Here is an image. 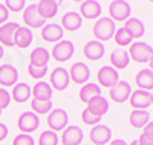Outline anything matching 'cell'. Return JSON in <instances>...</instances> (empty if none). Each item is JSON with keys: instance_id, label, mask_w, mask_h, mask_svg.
<instances>
[{"instance_id": "6da1fadb", "label": "cell", "mask_w": 153, "mask_h": 145, "mask_svg": "<svg viewBox=\"0 0 153 145\" xmlns=\"http://www.w3.org/2000/svg\"><path fill=\"white\" fill-rule=\"evenodd\" d=\"M115 32H117V24L110 17H101L98 18V21L94 23L92 34L95 37V40L100 43L109 41L110 38H113Z\"/></svg>"}, {"instance_id": "7a4b0ae2", "label": "cell", "mask_w": 153, "mask_h": 145, "mask_svg": "<svg viewBox=\"0 0 153 145\" xmlns=\"http://www.w3.org/2000/svg\"><path fill=\"white\" fill-rule=\"evenodd\" d=\"M129 57H130V60H133L135 63H139V64L149 63L150 58L153 57V47L144 41L132 43L129 47Z\"/></svg>"}, {"instance_id": "3957f363", "label": "cell", "mask_w": 153, "mask_h": 145, "mask_svg": "<svg viewBox=\"0 0 153 145\" xmlns=\"http://www.w3.org/2000/svg\"><path fill=\"white\" fill-rule=\"evenodd\" d=\"M68 121H69V115L66 110L63 109H52L48 115V127L51 131H61L68 127Z\"/></svg>"}, {"instance_id": "277c9868", "label": "cell", "mask_w": 153, "mask_h": 145, "mask_svg": "<svg viewBox=\"0 0 153 145\" xmlns=\"http://www.w3.org/2000/svg\"><path fill=\"white\" fill-rule=\"evenodd\" d=\"M130 3L124 0H115L109 5V16L113 21H126L127 18H130Z\"/></svg>"}, {"instance_id": "5b68a950", "label": "cell", "mask_w": 153, "mask_h": 145, "mask_svg": "<svg viewBox=\"0 0 153 145\" xmlns=\"http://www.w3.org/2000/svg\"><path fill=\"white\" fill-rule=\"evenodd\" d=\"M75 52V46L72 41L69 40H61L58 43H55V46L52 47V52H51V55H52V58L58 63H65L68 61L69 58H72Z\"/></svg>"}, {"instance_id": "8992f818", "label": "cell", "mask_w": 153, "mask_h": 145, "mask_svg": "<svg viewBox=\"0 0 153 145\" xmlns=\"http://www.w3.org/2000/svg\"><path fill=\"white\" fill-rule=\"evenodd\" d=\"M38 125H40V118L32 112H23L17 119V127L25 135H31L38 128Z\"/></svg>"}, {"instance_id": "52a82bcc", "label": "cell", "mask_w": 153, "mask_h": 145, "mask_svg": "<svg viewBox=\"0 0 153 145\" xmlns=\"http://www.w3.org/2000/svg\"><path fill=\"white\" fill-rule=\"evenodd\" d=\"M23 21L26 24L28 29H37V28H43L46 24V20L42 18L40 12L37 9V3H32L29 6L25 8L23 12Z\"/></svg>"}, {"instance_id": "ba28073f", "label": "cell", "mask_w": 153, "mask_h": 145, "mask_svg": "<svg viewBox=\"0 0 153 145\" xmlns=\"http://www.w3.org/2000/svg\"><path fill=\"white\" fill-rule=\"evenodd\" d=\"M97 81H98V86L112 89L120 81V73H118V70H115L112 66H103L97 73Z\"/></svg>"}, {"instance_id": "9c48e42d", "label": "cell", "mask_w": 153, "mask_h": 145, "mask_svg": "<svg viewBox=\"0 0 153 145\" xmlns=\"http://www.w3.org/2000/svg\"><path fill=\"white\" fill-rule=\"evenodd\" d=\"M49 81H51V87L52 90H58V92H63L66 90L68 86H69V72L65 69V67H55L52 72H51V76H49Z\"/></svg>"}, {"instance_id": "30bf717a", "label": "cell", "mask_w": 153, "mask_h": 145, "mask_svg": "<svg viewBox=\"0 0 153 145\" xmlns=\"http://www.w3.org/2000/svg\"><path fill=\"white\" fill-rule=\"evenodd\" d=\"M110 138H112V130L103 124L94 125L89 131V139L95 145H106L110 142Z\"/></svg>"}, {"instance_id": "8fae6325", "label": "cell", "mask_w": 153, "mask_h": 145, "mask_svg": "<svg viewBox=\"0 0 153 145\" xmlns=\"http://www.w3.org/2000/svg\"><path fill=\"white\" fill-rule=\"evenodd\" d=\"M68 72H69V78L75 84H83L84 86L89 81V76H91V69L81 61L74 63Z\"/></svg>"}, {"instance_id": "7c38bea8", "label": "cell", "mask_w": 153, "mask_h": 145, "mask_svg": "<svg viewBox=\"0 0 153 145\" xmlns=\"http://www.w3.org/2000/svg\"><path fill=\"white\" fill-rule=\"evenodd\" d=\"M132 95V86L127 81H118L110 89V99L117 104H123Z\"/></svg>"}, {"instance_id": "4fadbf2b", "label": "cell", "mask_w": 153, "mask_h": 145, "mask_svg": "<svg viewBox=\"0 0 153 145\" xmlns=\"http://www.w3.org/2000/svg\"><path fill=\"white\" fill-rule=\"evenodd\" d=\"M83 130L76 125H69L61 133V145H80L83 142Z\"/></svg>"}, {"instance_id": "5bb4252c", "label": "cell", "mask_w": 153, "mask_h": 145, "mask_svg": "<svg viewBox=\"0 0 153 145\" xmlns=\"http://www.w3.org/2000/svg\"><path fill=\"white\" fill-rule=\"evenodd\" d=\"M65 31L57 23H48L42 28V38L48 43H58L63 40Z\"/></svg>"}, {"instance_id": "9a60e30c", "label": "cell", "mask_w": 153, "mask_h": 145, "mask_svg": "<svg viewBox=\"0 0 153 145\" xmlns=\"http://www.w3.org/2000/svg\"><path fill=\"white\" fill-rule=\"evenodd\" d=\"M19 72L12 64H2L0 66V86L12 87L17 84Z\"/></svg>"}, {"instance_id": "2e32d148", "label": "cell", "mask_w": 153, "mask_h": 145, "mask_svg": "<svg viewBox=\"0 0 153 145\" xmlns=\"http://www.w3.org/2000/svg\"><path fill=\"white\" fill-rule=\"evenodd\" d=\"M19 28L20 26L16 21H6L5 24L0 26V44L8 47L14 46V35Z\"/></svg>"}, {"instance_id": "e0dca14e", "label": "cell", "mask_w": 153, "mask_h": 145, "mask_svg": "<svg viewBox=\"0 0 153 145\" xmlns=\"http://www.w3.org/2000/svg\"><path fill=\"white\" fill-rule=\"evenodd\" d=\"M104 52H106V47L103 43H100L97 40H92V41H87L84 44V49H83V54L87 60L91 61H97V60H101L104 57Z\"/></svg>"}, {"instance_id": "ac0fdd59", "label": "cell", "mask_w": 153, "mask_h": 145, "mask_svg": "<svg viewBox=\"0 0 153 145\" xmlns=\"http://www.w3.org/2000/svg\"><path fill=\"white\" fill-rule=\"evenodd\" d=\"M60 26L63 28V31H69V32L78 31L83 26V18H81V16L78 14V12L69 11L61 17V24Z\"/></svg>"}, {"instance_id": "d6986e66", "label": "cell", "mask_w": 153, "mask_h": 145, "mask_svg": "<svg viewBox=\"0 0 153 145\" xmlns=\"http://www.w3.org/2000/svg\"><path fill=\"white\" fill-rule=\"evenodd\" d=\"M80 16L86 20H97L101 16V5L95 0H86L80 5Z\"/></svg>"}, {"instance_id": "ffe728a7", "label": "cell", "mask_w": 153, "mask_h": 145, "mask_svg": "<svg viewBox=\"0 0 153 145\" xmlns=\"http://www.w3.org/2000/svg\"><path fill=\"white\" fill-rule=\"evenodd\" d=\"M129 101H130V105L133 107V110H147V107H150V92L138 89L132 92Z\"/></svg>"}, {"instance_id": "44dd1931", "label": "cell", "mask_w": 153, "mask_h": 145, "mask_svg": "<svg viewBox=\"0 0 153 145\" xmlns=\"http://www.w3.org/2000/svg\"><path fill=\"white\" fill-rule=\"evenodd\" d=\"M110 64L115 70H123L126 69L130 63V57H129V52L124 50V49H115L112 54H110Z\"/></svg>"}, {"instance_id": "7402d4cb", "label": "cell", "mask_w": 153, "mask_h": 145, "mask_svg": "<svg viewBox=\"0 0 153 145\" xmlns=\"http://www.w3.org/2000/svg\"><path fill=\"white\" fill-rule=\"evenodd\" d=\"M91 113H94L95 116H104L107 112H109V101L103 96V95H100V96H95L92 99H89L87 102V107H86Z\"/></svg>"}, {"instance_id": "603a6c76", "label": "cell", "mask_w": 153, "mask_h": 145, "mask_svg": "<svg viewBox=\"0 0 153 145\" xmlns=\"http://www.w3.org/2000/svg\"><path fill=\"white\" fill-rule=\"evenodd\" d=\"M37 9L43 20L54 18L58 12V2H55V0H40L37 3Z\"/></svg>"}, {"instance_id": "cb8c5ba5", "label": "cell", "mask_w": 153, "mask_h": 145, "mask_svg": "<svg viewBox=\"0 0 153 145\" xmlns=\"http://www.w3.org/2000/svg\"><path fill=\"white\" fill-rule=\"evenodd\" d=\"M32 40H34L32 31L25 28V26H20L16 31V35H14V46H17L20 49H26V47L31 46Z\"/></svg>"}, {"instance_id": "d4e9b609", "label": "cell", "mask_w": 153, "mask_h": 145, "mask_svg": "<svg viewBox=\"0 0 153 145\" xmlns=\"http://www.w3.org/2000/svg\"><path fill=\"white\" fill-rule=\"evenodd\" d=\"M48 63H49V50L48 49L38 46L31 52L29 64L35 66V67H48Z\"/></svg>"}, {"instance_id": "484cf974", "label": "cell", "mask_w": 153, "mask_h": 145, "mask_svg": "<svg viewBox=\"0 0 153 145\" xmlns=\"http://www.w3.org/2000/svg\"><path fill=\"white\" fill-rule=\"evenodd\" d=\"M135 84L138 86L139 90H146V92L153 90V72L150 69L139 70L135 76Z\"/></svg>"}, {"instance_id": "4316f807", "label": "cell", "mask_w": 153, "mask_h": 145, "mask_svg": "<svg viewBox=\"0 0 153 145\" xmlns=\"http://www.w3.org/2000/svg\"><path fill=\"white\" fill-rule=\"evenodd\" d=\"M31 90H32L34 99H38V101H51V98H52V87L49 86V83H45V81L35 83V86Z\"/></svg>"}, {"instance_id": "83f0119b", "label": "cell", "mask_w": 153, "mask_h": 145, "mask_svg": "<svg viewBox=\"0 0 153 145\" xmlns=\"http://www.w3.org/2000/svg\"><path fill=\"white\" fill-rule=\"evenodd\" d=\"M31 95H32V90L26 83H17L14 86V89H12V93H11L12 99H14L16 102H19V104L26 102L31 98Z\"/></svg>"}, {"instance_id": "f1b7e54d", "label": "cell", "mask_w": 153, "mask_h": 145, "mask_svg": "<svg viewBox=\"0 0 153 145\" xmlns=\"http://www.w3.org/2000/svg\"><path fill=\"white\" fill-rule=\"evenodd\" d=\"M129 122L133 128H144L150 122V113L147 110H132Z\"/></svg>"}, {"instance_id": "f546056e", "label": "cell", "mask_w": 153, "mask_h": 145, "mask_svg": "<svg viewBox=\"0 0 153 145\" xmlns=\"http://www.w3.org/2000/svg\"><path fill=\"white\" fill-rule=\"evenodd\" d=\"M124 28L130 32V35L133 38H139V37H143L144 32H146V26L144 23L136 18V17H130V18H127L126 23H124Z\"/></svg>"}, {"instance_id": "4dcf8cb0", "label": "cell", "mask_w": 153, "mask_h": 145, "mask_svg": "<svg viewBox=\"0 0 153 145\" xmlns=\"http://www.w3.org/2000/svg\"><path fill=\"white\" fill-rule=\"evenodd\" d=\"M101 95V89L97 83H86L81 90H80V99L83 102H89V99H92L95 96H100Z\"/></svg>"}, {"instance_id": "1f68e13d", "label": "cell", "mask_w": 153, "mask_h": 145, "mask_svg": "<svg viewBox=\"0 0 153 145\" xmlns=\"http://www.w3.org/2000/svg\"><path fill=\"white\" fill-rule=\"evenodd\" d=\"M113 40H115V43H117L118 46H121V49H123L124 46H130L133 43V37L123 26V28L117 29V32H115V35H113Z\"/></svg>"}, {"instance_id": "d6a6232c", "label": "cell", "mask_w": 153, "mask_h": 145, "mask_svg": "<svg viewBox=\"0 0 153 145\" xmlns=\"http://www.w3.org/2000/svg\"><path fill=\"white\" fill-rule=\"evenodd\" d=\"M31 109L32 113L38 115H46L52 110V101H38V99H32L31 101Z\"/></svg>"}, {"instance_id": "836d02e7", "label": "cell", "mask_w": 153, "mask_h": 145, "mask_svg": "<svg viewBox=\"0 0 153 145\" xmlns=\"http://www.w3.org/2000/svg\"><path fill=\"white\" fill-rule=\"evenodd\" d=\"M38 145H58V135L55 131H43L38 136Z\"/></svg>"}, {"instance_id": "e575fe53", "label": "cell", "mask_w": 153, "mask_h": 145, "mask_svg": "<svg viewBox=\"0 0 153 145\" xmlns=\"http://www.w3.org/2000/svg\"><path fill=\"white\" fill-rule=\"evenodd\" d=\"M81 121L86 124V125H98V122L101 121V118L100 116H95L94 113H91L87 109H84L83 112H81Z\"/></svg>"}, {"instance_id": "d590c367", "label": "cell", "mask_w": 153, "mask_h": 145, "mask_svg": "<svg viewBox=\"0 0 153 145\" xmlns=\"http://www.w3.org/2000/svg\"><path fill=\"white\" fill-rule=\"evenodd\" d=\"M28 73L31 78H34V80H42V78L48 73V67H35V66L29 64L28 66Z\"/></svg>"}, {"instance_id": "8d00e7d4", "label": "cell", "mask_w": 153, "mask_h": 145, "mask_svg": "<svg viewBox=\"0 0 153 145\" xmlns=\"http://www.w3.org/2000/svg\"><path fill=\"white\" fill-rule=\"evenodd\" d=\"M12 145H35V141L31 135H25V133H20L14 138L12 141Z\"/></svg>"}, {"instance_id": "74e56055", "label": "cell", "mask_w": 153, "mask_h": 145, "mask_svg": "<svg viewBox=\"0 0 153 145\" xmlns=\"http://www.w3.org/2000/svg\"><path fill=\"white\" fill-rule=\"evenodd\" d=\"M6 6L8 11H12V12H19L22 9H25V0H6L3 3Z\"/></svg>"}, {"instance_id": "f35d334b", "label": "cell", "mask_w": 153, "mask_h": 145, "mask_svg": "<svg viewBox=\"0 0 153 145\" xmlns=\"http://www.w3.org/2000/svg\"><path fill=\"white\" fill-rule=\"evenodd\" d=\"M9 102H11V93H8L5 89H0V112L6 109Z\"/></svg>"}, {"instance_id": "ab89813d", "label": "cell", "mask_w": 153, "mask_h": 145, "mask_svg": "<svg viewBox=\"0 0 153 145\" xmlns=\"http://www.w3.org/2000/svg\"><path fill=\"white\" fill-rule=\"evenodd\" d=\"M8 17H9V11L6 9L3 3H0V26L8 21Z\"/></svg>"}, {"instance_id": "60d3db41", "label": "cell", "mask_w": 153, "mask_h": 145, "mask_svg": "<svg viewBox=\"0 0 153 145\" xmlns=\"http://www.w3.org/2000/svg\"><path fill=\"white\" fill-rule=\"evenodd\" d=\"M138 144L139 145H153V138H150L146 133H143L141 136H139V139H138Z\"/></svg>"}, {"instance_id": "b9f144b4", "label": "cell", "mask_w": 153, "mask_h": 145, "mask_svg": "<svg viewBox=\"0 0 153 145\" xmlns=\"http://www.w3.org/2000/svg\"><path fill=\"white\" fill-rule=\"evenodd\" d=\"M6 136H8V127L3 122H0V141H5Z\"/></svg>"}, {"instance_id": "7bdbcfd3", "label": "cell", "mask_w": 153, "mask_h": 145, "mask_svg": "<svg viewBox=\"0 0 153 145\" xmlns=\"http://www.w3.org/2000/svg\"><path fill=\"white\" fill-rule=\"evenodd\" d=\"M144 133L150 138H153V121H150L146 127H144Z\"/></svg>"}, {"instance_id": "ee69618b", "label": "cell", "mask_w": 153, "mask_h": 145, "mask_svg": "<svg viewBox=\"0 0 153 145\" xmlns=\"http://www.w3.org/2000/svg\"><path fill=\"white\" fill-rule=\"evenodd\" d=\"M110 145H127V144L123 139H113V141H110Z\"/></svg>"}, {"instance_id": "f6af8a7d", "label": "cell", "mask_w": 153, "mask_h": 145, "mask_svg": "<svg viewBox=\"0 0 153 145\" xmlns=\"http://www.w3.org/2000/svg\"><path fill=\"white\" fill-rule=\"evenodd\" d=\"M149 66H150V70L153 72V57L150 58V61H149Z\"/></svg>"}, {"instance_id": "bcb514c9", "label": "cell", "mask_w": 153, "mask_h": 145, "mask_svg": "<svg viewBox=\"0 0 153 145\" xmlns=\"http://www.w3.org/2000/svg\"><path fill=\"white\" fill-rule=\"evenodd\" d=\"M150 105H153V90L150 92Z\"/></svg>"}, {"instance_id": "7dc6e473", "label": "cell", "mask_w": 153, "mask_h": 145, "mask_svg": "<svg viewBox=\"0 0 153 145\" xmlns=\"http://www.w3.org/2000/svg\"><path fill=\"white\" fill-rule=\"evenodd\" d=\"M3 58V46H0V60Z\"/></svg>"}, {"instance_id": "c3c4849f", "label": "cell", "mask_w": 153, "mask_h": 145, "mask_svg": "<svg viewBox=\"0 0 153 145\" xmlns=\"http://www.w3.org/2000/svg\"><path fill=\"white\" fill-rule=\"evenodd\" d=\"M130 145H139V144H138V139H136V141H132Z\"/></svg>"}, {"instance_id": "681fc988", "label": "cell", "mask_w": 153, "mask_h": 145, "mask_svg": "<svg viewBox=\"0 0 153 145\" xmlns=\"http://www.w3.org/2000/svg\"><path fill=\"white\" fill-rule=\"evenodd\" d=\"M0 115H2V112H0Z\"/></svg>"}]
</instances>
